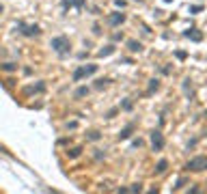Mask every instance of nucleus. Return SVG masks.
<instances>
[{"mask_svg":"<svg viewBox=\"0 0 207 194\" xmlns=\"http://www.w3.org/2000/svg\"><path fill=\"white\" fill-rule=\"evenodd\" d=\"M205 114H207V112H205Z\"/></svg>","mask_w":207,"mask_h":194,"instance_id":"nucleus-21","label":"nucleus"},{"mask_svg":"<svg viewBox=\"0 0 207 194\" xmlns=\"http://www.w3.org/2000/svg\"><path fill=\"white\" fill-rule=\"evenodd\" d=\"M186 168H188V170H194V173L205 170V168H207V158H203V155H199V158H192L190 162L186 164Z\"/></svg>","mask_w":207,"mask_h":194,"instance_id":"nucleus-2","label":"nucleus"},{"mask_svg":"<svg viewBox=\"0 0 207 194\" xmlns=\"http://www.w3.org/2000/svg\"><path fill=\"white\" fill-rule=\"evenodd\" d=\"M160 89V82L158 80H151V84H149V91H147V93H153V91H158Z\"/></svg>","mask_w":207,"mask_h":194,"instance_id":"nucleus-12","label":"nucleus"},{"mask_svg":"<svg viewBox=\"0 0 207 194\" xmlns=\"http://www.w3.org/2000/svg\"><path fill=\"white\" fill-rule=\"evenodd\" d=\"M151 145H153L155 151L164 149V136H162V132H153V134H151Z\"/></svg>","mask_w":207,"mask_h":194,"instance_id":"nucleus-4","label":"nucleus"},{"mask_svg":"<svg viewBox=\"0 0 207 194\" xmlns=\"http://www.w3.org/2000/svg\"><path fill=\"white\" fill-rule=\"evenodd\" d=\"M108 22H110V26H119L125 22V15L123 13H112L110 17H108Z\"/></svg>","mask_w":207,"mask_h":194,"instance_id":"nucleus-5","label":"nucleus"},{"mask_svg":"<svg viewBox=\"0 0 207 194\" xmlns=\"http://www.w3.org/2000/svg\"><path fill=\"white\" fill-rule=\"evenodd\" d=\"M166 168H168V162H166V160H160L158 166H155V173L162 175V173H166Z\"/></svg>","mask_w":207,"mask_h":194,"instance_id":"nucleus-8","label":"nucleus"},{"mask_svg":"<svg viewBox=\"0 0 207 194\" xmlns=\"http://www.w3.org/2000/svg\"><path fill=\"white\" fill-rule=\"evenodd\" d=\"M67 153H69V151H67ZM69 155H71V158H78V155H80V149H74V151L69 153Z\"/></svg>","mask_w":207,"mask_h":194,"instance_id":"nucleus-17","label":"nucleus"},{"mask_svg":"<svg viewBox=\"0 0 207 194\" xmlns=\"http://www.w3.org/2000/svg\"><path fill=\"white\" fill-rule=\"evenodd\" d=\"M127 48H130L132 52H140V50H142V45H140L138 41H134V39H132V41H127Z\"/></svg>","mask_w":207,"mask_h":194,"instance_id":"nucleus-9","label":"nucleus"},{"mask_svg":"<svg viewBox=\"0 0 207 194\" xmlns=\"http://www.w3.org/2000/svg\"><path fill=\"white\" fill-rule=\"evenodd\" d=\"M164 2H173V0H164Z\"/></svg>","mask_w":207,"mask_h":194,"instance_id":"nucleus-19","label":"nucleus"},{"mask_svg":"<svg viewBox=\"0 0 207 194\" xmlns=\"http://www.w3.org/2000/svg\"><path fill=\"white\" fill-rule=\"evenodd\" d=\"M134 127H136V125H134V123H130V125L125 127V129H121L119 138H121V140H125V138H130V136H132V132H134Z\"/></svg>","mask_w":207,"mask_h":194,"instance_id":"nucleus-7","label":"nucleus"},{"mask_svg":"<svg viewBox=\"0 0 207 194\" xmlns=\"http://www.w3.org/2000/svg\"><path fill=\"white\" fill-rule=\"evenodd\" d=\"M86 93H88V89H86V86H82V89H78V91H76V97H84Z\"/></svg>","mask_w":207,"mask_h":194,"instance_id":"nucleus-13","label":"nucleus"},{"mask_svg":"<svg viewBox=\"0 0 207 194\" xmlns=\"http://www.w3.org/2000/svg\"><path fill=\"white\" fill-rule=\"evenodd\" d=\"M20 26L24 28L22 32H24V35H28V37H32V35H39V26H37V24H35V26H24V24H20Z\"/></svg>","mask_w":207,"mask_h":194,"instance_id":"nucleus-6","label":"nucleus"},{"mask_svg":"<svg viewBox=\"0 0 207 194\" xmlns=\"http://www.w3.org/2000/svg\"><path fill=\"white\" fill-rule=\"evenodd\" d=\"M183 183H186V179H179V181H177V186H175V190H179V188L183 186Z\"/></svg>","mask_w":207,"mask_h":194,"instance_id":"nucleus-18","label":"nucleus"},{"mask_svg":"<svg viewBox=\"0 0 207 194\" xmlns=\"http://www.w3.org/2000/svg\"><path fill=\"white\" fill-rule=\"evenodd\" d=\"M127 192H140V183H134V186H132Z\"/></svg>","mask_w":207,"mask_h":194,"instance_id":"nucleus-16","label":"nucleus"},{"mask_svg":"<svg viewBox=\"0 0 207 194\" xmlns=\"http://www.w3.org/2000/svg\"><path fill=\"white\" fill-rule=\"evenodd\" d=\"M138 2H140V0H138Z\"/></svg>","mask_w":207,"mask_h":194,"instance_id":"nucleus-20","label":"nucleus"},{"mask_svg":"<svg viewBox=\"0 0 207 194\" xmlns=\"http://www.w3.org/2000/svg\"><path fill=\"white\" fill-rule=\"evenodd\" d=\"M88 138H91V140H99V132H91Z\"/></svg>","mask_w":207,"mask_h":194,"instance_id":"nucleus-15","label":"nucleus"},{"mask_svg":"<svg viewBox=\"0 0 207 194\" xmlns=\"http://www.w3.org/2000/svg\"><path fill=\"white\" fill-rule=\"evenodd\" d=\"M50 45L60 54V56H65V54L69 52V48H71V43H69L67 37H54V39L50 41Z\"/></svg>","mask_w":207,"mask_h":194,"instance_id":"nucleus-1","label":"nucleus"},{"mask_svg":"<svg viewBox=\"0 0 207 194\" xmlns=\"http://www.w3.org/2000/svg\"><path fill=\"white\" fill-rule=\"evenodd\" d=\"M112 52H114V45H108V48H104V50H99V56H110Z\"/></svg>","mask_w":207,"mask_h":194,"instance_id":"nucleus-10","label":"nucleus"},{"mask_svg":"<svg viewBox=\"0 0 207 194\" xmlns=\"http://www.w3.org/2000/svg\"><path fill=\"white\" fill-rule=\"evenodd\" d=\"M186 37H192L194 41H201V32H194V28H192V30H188V32H186Z\"/></svg>","mask_w":207,"mask_h":194,"instance_id":"nucleus-11","label":"nucleus"},{"mask_svg":"<svg viewBox=\"0 0 207 194\" xmlns=\"http://www.w3.org/2000/svg\"><path fill=\"white\" fill-rule=\"evenodd\" d=\"M2 69H4V71H13V69H15V65H11V63H7V65H2Z\"/></svg>","mask_w":207,"mask_h":194,"instance_id":"nucleus-14","label":"nucleus"},{"mask_svg":"<svg viewBox=\"0 0 207 194\" xmlns=\"http://www.w3.org/2000/svg\"><path fill=\"white\" fill-rule=\"evenodd\" d=\"M95 71H97V65H88V67H86V65H82V67L76 69V73H74V82H80L84 76H91V73H95Z\"/></svg>","mask_w":207,"mask_h":194,"instance_id":"nucleus-3","label":"nucleus"}]
</instances>
